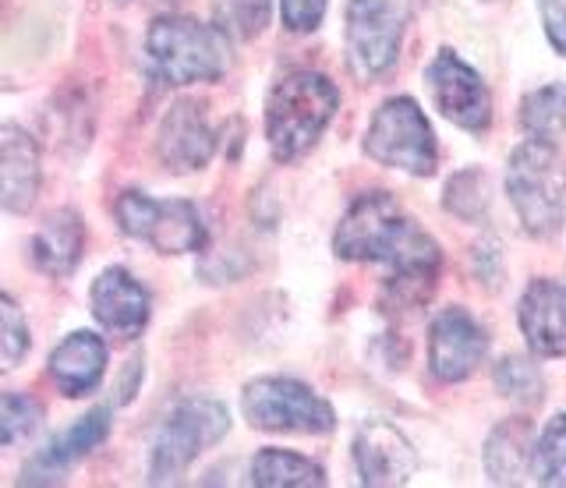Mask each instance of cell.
<instances>
[{
    "label": "cell",
    "mask_w": 566,
    "mask_h": 488,
    "mask_svg": "<svg viewBox=\"0 0 566 488\" xmlns=\"http://www.w3.org/2000/svg\"><path fill=\"white\" fill-rule=\"evenodd\" d=\"M535 428L527 417H510L495 425L485 443V470L495 485H517L531 475V453H535Z\"/></svg>",
    "instance_id": "ffe728a7"
},
{
    "label": "cell",
    "mask_w": 566,
    "mask_h": 488,
    "mask_svg": "<svg viewBox=\"0 0 566 488\" xmlns=\"http://www.w3.org/2000/svg\"><path fill=\"white\" fill-rule=\"evenodd\" d=\"M411 0H347V64L361 82L397 64Z\"/></svg>",
    "instance_id": "9c48e42d"
},
{
    "label": "cell",
    "mask_w": 566,
    "mask_h": 488,
    "mask_svg": "<svg viewBox=\"0 0 566 488\" xmlns=\"http://www.w3.org/2000/svg\"><path fill=\"white\" fill-rule=\"evenodd\" d=\"M114 216L132 241L149 244L159 255H188L206 248V220L199 205L185 199H153L132 188L117 195Z\"/></svg>",
    "instance_id": "5b68a950"
},
{
    "label": "cell",
    "mask_w": 566,
    "mask_h": 488,
    "mask_svg": "<svg viewBox=\"0 0 566 488\" xmlns=\"http://www.w3.org/2000/svg\"><path fill=\"white\" fill-rule=\"evenodd\" d=\"M545 36L566 57V0H538Z\"/></svg>",
    "instance_id": "f546056e"
},
{
    "label": "cell",
    "mask_w": 566,
    "mask_h": 488,
    "mask_svg": "<svg viewBox=\"0 0 566 488\" xmlns=\"http://www.w3.org/2000/svg\"><path fill=\"white\" fill-rule=\"evenodd\" d=\"M531 478L548 488H566V414L548 417L531 453Z\"/></svg>",
    "instance_id": "603a6c76"
},
{
    "label": "cell",
    "mask_w": 566,
    "mask_h": 488,
    "mask_svg": "<svg viewBox=\"0 0 566 488\" xmlns=\"http://www.w3.org/2000/svg\"><path fill=\"white\" fill-rule=\"evenodd\" d=\"M43 167L32 135L18 125L0 128V202L8 213H29L40 195Z\"/></svg>",
    "instance_id": "e0dca14e"
},
{
    "label": "cell",
    "mask_w": 566,
    "mask_h": 488,
    "mask_svg": "<svg viewBox=\"0 0 566 488\" xmlns=\"http://www.w3.org/2000/svg\"><path fill=\"white\" fill-rule=\"evenodd\" d=\"M521 125L538 142H559L566 131V85H542L521 103Z\"/></svg>",
    "instance_id": "7402d4cb"
},
{
    "label": "cell",
    "mask_w": 566,
    "mask_h": 488,
    "mask_svg": "<svg viewBox=\"0 0 566 488\" xmlns=\"http://www.w3.org/2000/svg\"><path fill=\"white\" fill-rule=\"evenodd\" d=\"M252 485L259 488H318L326 485V470L308 457H297L291 449H262L252 460Z\"/></svg>",
    "instance_id": "44dd1931"
},
{
    "label": "cell",
    "mask_w": 566,
    "mask_h": 488,
    "mask_svg": "<svg viewBox=\"0 0 566 488\" xmlns=\"http://www.w3.org/2000/svg\"><path fill=\"white\" fill-rule=\"evenodd\" d=\"M106 372V343L103 337L88 333V329H75L67 333L50 354V379L64 396H85L99 386Z\"/></svg>",
    "instance_id": "ac0fdd59"
},
{
    "label": "cell",
    "mask_w": 566,
    "mask_h": 488,
    "mask_svg": "<svg viewBox=\"0 0 566 488\" xmlns=\"http://www.w3.org/2000/svg\"><path fill=\"white\" fill-rule=\"evenodd\" d=\"M82 252H85V226L78 213H71V209L53 213L40 226V234L32 237L35 269H43L46 276H57V280L75 273V266L82 263Z\"/></svg>",
    "instance_id": "d6986e66"
},
{
    "label": "cell",
    "mask_w": 566,
    "mask_h": 488,
    "mask_svg": "<svg viewBox=\"0 0 566 488\" xmlns=\"http://www.w3.org/2000/svg\"><path fill=\"white\" fill-rule=\"evenodd\" d=\"M489 354L485 326L468 308H442L429 329V372L439 382H464Z\"/></svg>",
    "instance_id": "8fae6325"
},
{
    "label": "cell",
    "mask_w": 566,
    "mask_h": 488,
    "mask_svg": "<svg viewBox=\"0 0 566 488\" xmlns=\"http://www.w3.org/2000/svg\"><path fill=\"white\" fill-rule=\"evenodd\" d=\"M492 379H495V390L510 400H517V404H542V396H545V379L538 372V364L527 358H503L495 364Z\"/></svg>",
    "instance_id": "d4e9b609"
},
{
    "label": "cell",
    "mask_w": 566,
    "mask_h": 488,
    "mask_svg": "<svg viewBox=\"0 0 566 488\" xmlns=\"http://www.w3.org/2000/svg\"><path fill=\"white\" fill-rule=\"evenodd\" d=\"M88 301H93L96 322L106 329V333H114L117 340L142 337V329L149 326V316H153L149 290L120 266H111L96 276L93 290H88Z\"/></svg>",
    "instance_id": "4fadbf2b"
},
{
    "label": "cell",
    "mask_w": 566,
    "mask_h": 488,
    "mask_svg": "<svg viewBox=\"0 0 566 488\" xmlns=\"http://www.w3.org/2000/svg\"><path fill=\"white\" fill-rule=\"evenodd\" d=\"M241 411L248 417V425L262 432L326 435L336 428V414L329 407V400H323L305 382L283 375H265L248 382L241 393Z\"/></svg>",
    "instance_id": "ba28073f"
},
{
    "label": "cell",
    "mask_w": 566,
    "mask_h": 488,
    "mask_svg": "<svg viewBox=\"0 0 566 488\" xmlns=\"http://www.w3.org/2000/svg\"><path fill=\"white\" fill-rule=\"evenodd\" d=\"M230 432V411L220 400L195 396L185 400L181 407H174L170 417L159 428L153 443L149 460V481L153 485H174L185 478V470L199 460V453L217 446Z\"/></svg>",
    "instance_id": "8992f818"
},
{
    "label": "cell",
    "mask_w": 566,
    "mask_h": 488,
    "mask_svg": "<svg viewBox=\"0 0 566 488\" xmlns=\"http://www.w3.org/2000/svg\"><path fill=\"white\" fill-rule=\"evenodd\" d=\"M485 205H489L485 173L464 170L447 184V209H450V213H457L460 220H478L485 213Z\"/></svg>",
    "instance_id": "4316f807"
},
{
    "label": "cell",
    "mask_w": 566,
    "mask_h": 488,
    "mask_svg": "<svg viewBox=\"0 0 566 488\" xmlns=\"http://www.w3.org/2000/svg\"><path fill=\"white\" fill-rule=\"evenodd\" d=\"M273 0H212L217 25L230 40H255L270 25Z\"/></svg>",
    "instance_id": "cb8c5ba5"
},
{
    "label": "cell",
    "mask_w": 566,
    "mask_h": 488,
    "mask_svg": "<svg viewBox=\"0 0 566 488\" xmlns=\"http://www.w3.org/2000/svg\"><path fill=\"white\" fill-rule=\"evenodd\" d=\"M212 152H217V131H212L206 107L195 99H177L159 120L156 131V156L159 163L174 173L202 170Z\"/></svg>",
    "instance_id": "7c38bea8"
},
{
    "label": "cell",
    "mask_w": 566,
    "mask_h": 488,
    "mask_svg": "<svg viewBox=\"0 0 566 488\" xmlns=\"http://www.w3.org/2000/svg\"><path fill=\"white\" fill-rule=\"evenodd\" d=\"M517 322L538 358H566V284L535 280L521 298Z\"/></svg>",
    "instance_id": "2e32d148"
},
{
    "label": "cell",
    "mask_w": 566,
    "mask_h": 488,
    "mask_svg": "<svg viewBox=\"0 0 566 488\" xmlns=\"http://www.w3.org/2000/svg\"><path fill=\"white\" fill-rule=\"evenodd\" d=\"M40 422H43V411L35 400L22 393H4V400H0V446L11 449L22 439H32Z\"/></svg>",
    "instance_id": "484cf974"
},
{
    "label": "cell",
    "mask_w": 566,
    "mask_h": 488,
    "mask_svg": "<svg viewBox=\"0 0 566 488\" xmlns=\"http://www.w3.org/2000/svg\"><path fill=\"white\" fill-rule=\"evenodd\" d=\"M340 107V93L323 72H291L265 96V142L276 163L301 160Z\"/></svg>",
    "instance_id": "7a4b0ae2"
},
{
    "label": "cell",
    "mask_w": 566,
    "mask_h": 488,
    "mask_svg": "<svg viewBox=\"0 0 566 488\" xmlns=\"http://www.w3.org/2000/svg\"><path fill=\"white\" fill-rule=\"evenodd\" d=\"M0 347H4V369H14L29 354V322L11 294L0 298Z\"/></svg>",
    "instance_id": "83f0119b"
},
{
    "label": "cell",
    "mask_w": 566,
    "mask_h": 488,
    "mask_svg": "<svg viewBox=\"0 0 566 488\" xmlns=\"http://www.w3.org/2000/svg\"><path fill=\"white\" fill-rule=\"evenodd\" d=\"M333 252L344 263H386L389 276L382 305L389 311H411L432 298L439 280V244L403 216L394 195L365 191L336 223Z\"/></svg>",
    "instance_id": "6da1fadb"
},
{
    "label": "cell",
    "mask_w": 566,
    "mask_h": 488,
    "mask_svg": "<svg viewBox=\"0 0 566 488\" xmlns=\"http://www.w3.org/2000/svg\"><path fill=\"white\" fill-rule=\"evenodd\" d=\"M424 85H429L436 110L453 120L464 131H485L492 125V96L482 75L468 61H460L453 50L439 54L424 67Z\"/></svg>",
    "instance_id": "30bf717a"
},
{
    "label": "cell",
    "mask_w": 566,
    "mask_h": 488,
    "mask_svg": "<svg viewBox=\"0 0 566 488\" xmlns=\"http://www.w3.org/2000/svg\"><path fill=\"white\" fill-rule=\"evenodd\" d=\"M506 191L524 234L553 237L566 220V160L556 142L527 138L510 152Z\"/></svg>",
    "instance_id": "277c9868"
},
{
    "label": "cell",
    "mask_w": 566,
    "mask_h": 488,
    "mask_svg": "<svg viewBox=\"0 0 566 488\" xmlns=\"http://www.w3.org/2000/svg\"><path fill=\"white\" fill-rule=\"evenodd\" d=\"M106 435H111V411L106 407L88 411L64 435H53V439L25 464L22 485H57L64 470L71 464H78L82 457H88Z\"/></svg>",
    "instance_id": "9a60e30c"
},
{
    "label": "cell",
    "mask_w": 566,
    "mask_h": 488,
    "mask_svg": "<svg viewBox=\"0 0 566 488\" xmlns=\"http://www.w3.org/2000/svg\"><path fill=\"white\" fill-rule=\"evenodd\" d=\"M326 4L329 0H280L283 25L291 32H315L326 19Z\"/></svg>",
    "instance_id": "f1b7e54d"
},
{
    "label": "cell",
    "mask_w": 566,
    "mask_h": 488,
    "mask_svg": "<svg viewBox=\"0 0 566 488\" xmlns=\"http://www.w3.org/2000/svg\"><path fill=\"white\" fill-rule=\"evenodd\" d=\"M146 57L170 85L217 82L230 67V36L188 14H159L146 32Z\"/></svg>",
    "instance_id": "3957f363"
},
{
    "label": "cell",
    "mask_w": 566,
    "mask_h": 488,
    "mask_svg": "<svg viewBox=\"0 0 566 488\" xmlns=\"http://www.w3.org/2000/svg\"><path fill=\"white\" fill-rule=\"evenodd\" d=\"M354 467L361 485H403L418 470V453L389 422H368L354 435Z\"/></svg>",
    "instance_id": "5bb4252c"
},
{
    "label": "cell",
    "mask_w": 566,
    "mask_h": 488,
    "mask_svg": "<svg viewBox=\"0 0 566 488\" xmlns=\"http://www.w3.org/2000/svg\"><path fill=\"white\" fill-rule=\"evenodd\" d=\"M365 152L379 167L403 170L411 178H429L439 163L432 125L411 96H394L376 110L365 131Z\"/></svg>",
    "instance_id": "52a82bcc"
}]
</instances>
